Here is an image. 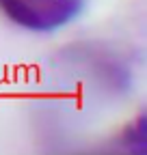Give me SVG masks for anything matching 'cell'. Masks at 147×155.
<instances>
[{
  "label": "cell",
  "instance_id": "1",
  "mask_svg": "<svg viewBox=\"0 0 147 155\" xmlns=\"http://www.w3.org/2000/svg\"><path fill=\"white\" fill-rule=\"evenodd\" d=\"M82 9V0H0L13 24L32 32H50L69 24Z\"/></svg>",
  "mask_w": 147,
  "mask_h": 155
},
{
  "label": "cell",
  "instance_id": "2",
  "mask_svg": "<svg viewBox=\"0 0 147 155\" xmlns=\"http://www.w3.org/2000/svg\"><path fill=\"white\" fill-rule=\"evenodd\" d=\"M123 142H125L128 149H138V155L145 153V119L143 116L125 131Z\"/></svg>",
  "mask_w": 147,
  "mask_h": 155
}]
</instances>
